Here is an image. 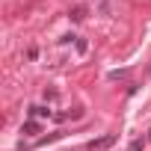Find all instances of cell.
Here are the masks:
<instances>
[{"mask_svg":"<svg viewBox=\"0 0 151 151\" xmlns=\"http://www.w3.org/2000/svg\"><path fill=\"white\" fill-rule=\"evenodd\" d=\"M30 116H33V119H53V110H50V107L33 104V107H30Z\"/></svg>","mask_w":151,"mask_h":151,"instance_id":"cell-1","label":"cell"},{"mask_svg":"<svg viewBox=\"0 0 151 151\" xmlns=\"http://www.w3.org/2000/svg\"><path fill=\"white\" fill-rule=\"evenodd\" d=\"M21 133H27V136H36V133H42V124H39L36 119H30V122H24Z\"/></svg>","mask_w":151,"mask_h":151,"instance_id":"cell-2","label":"cell"},{"mask_svg":"<svg viewBox=\"0 0 151 151\" xmlns=\"http://www.w3.org/2000/svg\"><path fill=\"white\" fill-rule=\"evenodd\" d=\"M95 9L101 15H113V0H95Z\"/></svg>","mask_w":151,"mask_h":151,"instance_id":"cell-3","label":"cell"},{"mask_svg":"<svg viewBox=\"0 0 151 151\" xmlns=\"http://www.w3.org/2000/svg\"><path fill=\"white\" fill-rule=\"evenodd\" d=\"M127 74H130L127 68H116V71H110V74H107V77H110V80H124Z\"/></svg>","mask_w":151,"mask_h":151,"instance_id":"cell-4","label":"cell"},{"mask_svg":"<svg viewBox=\"0 0 151 151\" xmlns=\"http://www.w3.org/2000/svg\"><path fill=\"white\" fill-rule=\"evenodd\" d=\"M86 18V6H74L71 9V21H83Z\"/></svg>","mask_w":151,"mask_h":151,"instance_id":"cell-5","label":"cell"},{"mask_svg":"<svg viewBox=\"0 0 151 151\" xmlns=\"http://www.w3.org/2000/svg\"><path fill=\"white\" fill-rule=\"evenodd\" d=\"M113 142H116V136H104V139H98V142H95L92 148H110Z\"/></svg>","mask_w":151,"mask_h":151,"instance_id":"cell-6","label":"cell"},{"mask_svg":"<svg viewBox=\"0 0 151 151\" xmlns=\"http://www.w3.org/2000/svg\"><path fill=\"white\" fill-rule=\"evenodd\" d=\"M142 148H145V139H133V142H130V148H127V151H142Z\"/></svg>","mask_w":151,"mask_h":151,"instance_id":"cell-7","label":"cell"}]
</instances>
